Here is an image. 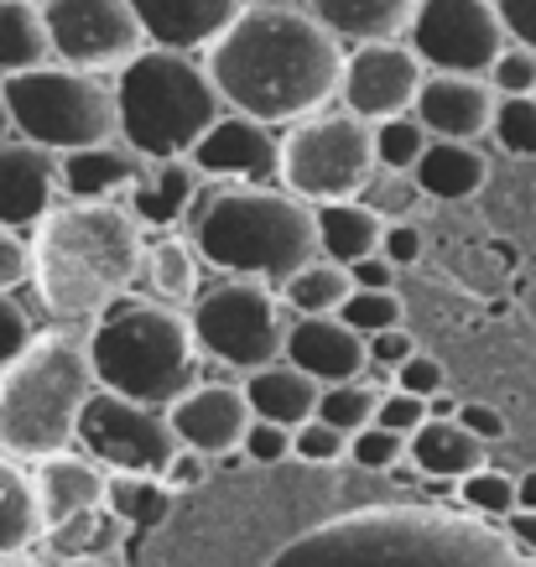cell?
<instances>
[{
  "mask_svg": "<svg viewBox=\"0 0 536 567\" xmlns=\"http://www.w3.org/2000/svg\"><path fill=\"white\" fill-rule=\"evenodd\" d=\"M339 42H375V37H406L416 0H302Z\"/></svg>",
  "mask_w": 536,
  "mask_h": 567,
  "instance_id": "cell-26",
  "label": "cell"
},
{
  "mask_svg": "<svg viewBox=\"0 0 536 567\" xmlns=\"http://www.w3.org/2000/svg\"><path fill=\"white\" fill-rule=\"evenodd\" d=\"M245 0H131L141 32L152 48L204 52L229 21L240 17Z\"/></svg>",
  "mask_w": 536,
  "mask_h": 567,
  "instance_id": "cell-21",
  "label": "cell"
},
{
  "mask_svg": "<svg viewBox=\"0 0 536 567\" xmlns=\"http://www.w3.org/2000/svg\"><path fill=\"white\" fill-rule=\"evenodd\" d=\"M73 443L110 474H152V480H162V468L173 464L177 453V432L167 422V406L94 385V395L79 412Z\"/></svg>",
  "mask_w": 536,
  "mask_h": 567,
  "instance_id": "cell-10",
  "label": "cell"
},
{
  "mask_svg": "<svg viewBox=\"0 0 536 567\" xmlns=\"http://www.w3.org/2000/svg\"><path fill=\"white\" fill-rule=\"evenodd\" d=\"M193 339L204 354L225 364V370H260V364L281 360L287 349V323L292 308L281 302V292L260 276H225L208 292H198L188 302Z\"/></svg>",
  "mask_w": 536,
  "mask_h": 567,
  "instance_id": "cell-9",
  "label": "cell"
},
{
  "mask_svg": "<svg viewBox=\"0 0 536 567\" xmlns=\"http://www.w3.org/2000/svg\"><path fill=\"white\" fill-rule=\"evenodd\" d=\"M396 271H406V266H416L422 260V250H427V240H422V224H412V214H401V219H385L381 229V245H375Z\"/></svg>",
  "mask_w": 536,
  "mask_h": 567,
  "instance_id": "cell-45",
  "label": "cell"
},
{
  "mask_svg": "<svg viewBox=\"0 0 536 567\" xmlns=\"http://www.w3.org/2000/svg\"><path fill=\"white\" fill-rule=\"evenodd\" d=\"M0 131H11V110H6V79H0Z\"/></svg>",
  "mask_w": 536,
  "mask_h": 567,
  "instance_id": "cell-59",
  "label": "cell"
},
{
  "mask_svg": "<svg viewBox=\"0 0 536 567\" xmlns=\"http://www.w3.org/2000/svg\"><path fill=\"white\" fill-rule=\"evenodd\" d=\"M416 188L422 198H437V204H464L489 183V156L474 146V141H427V152L416 156Z\"/></svg>",
  "mask_w": 536,
  "mask_h": 567,
  "instance_id": "cell-24",
  "label": "cell"
},
{
  "mask_svg": "<svg viewBox=\"0 0 536 567\" xmlns=\"http://www.w3.org/2000/svg\"><path fill=\"white\" fill-rule=\"evenodd\" d=\"M6 110H11V131L48 146V152H73V146L121 136L115 84L104 73L73 69L58 58L6 73Z\"/></svg>",
  "mask_w": 536,
  "mask_h": 567,
  "instance_id": "cell-7",
  "label": "cell"
},
{
  "mask_svg": "<svg viewBox=\"0 0 536 567\" xmlns=\"http://www.w3.org/2000/svg\"><path fill=\"white\" fill-rule=\"evenodd\" d=\"M42 542H48L63 563H69V557H110V547L121 542V516H115L110 505H94L84 516H69L63 526L42 532Z\"/></svg>",
  "mask_w": 536,
  "mask_h": 567,
  "instance_id": "cell-32",
  "label": "cell"
},
{
  "mask_svg": "<svg viewBox=\"0 0 536 567\" xmlns=\"http://www.w3.org/2000/svg\"><path fill=\"white\" fill-rule=\"evenodd\" d=\"M208 464H214V458H208V453H198V447H183L177 443V453H173V464L162 468V484H167V489H198V484L208 480Z\"/></svg>",
  "mask_w": 536,
  "mask_h": 567,
  "instance_id": "cell-49",
  "label": "cell"
},
{
  "mask_svg": "<svg viewBox=\"0 0 536 567\" xmlns=\"http://www.w3.org/2000/svg\"><path fill=\"white\" fill-rule=\"evenodd\" d=\"M204 183L208 177L193 167V156H152L141 167L125 208L141 219V229H173V224L188 219V208Z\"/></svg>",
  "mask_w": 536,
  "mask_h": 567,
  "instance_id": "cell-22",
  "label": "cell"
},
{
  "mask_svg": "<svg viewBox=\"0 0 536 567\" xmlns=\"http://www.w3.org/2000/svg\"><path fill=\"white\" fill-rule=\"evenodd\" d=\"M516 505H520V511H536V468L516 480Z\"/></svg>",
  "mask_w": 536,
  "mask_h": 567,
  "instance_id": "cell-55",
  "label": "cell"
},
{
  "mask_svg": "<svg viewBox=\"0 0 536 567\" xmlns=\"http://www.w3.org/2000/svg\"><path fill=\"white\" fill-rule=\"evenodd\" d=\"M364 349H370V364H375V370H396L401 360H406V354H412V333H406V328H381V333H370V339H364Z\"/></svg>",
  "mask_w": 536,
  "mask_h": 567,
  "instance_id": "cell-50",
  "label": "cell"
},
{
  "mask_svg": "<svg viewBox=\"0 0 536 567\" xmlns=\"http://www.w3.org/2000/svg\"><path fill=\"white\" fill-rule=\"evenodd\" d=\"M349 281H354V287H375V292H391V287H396V266H391L381 250H370V256L349 260Z\"/></svg>",
  "mask_w": 536,
  "mask_h": 567,
  "instance_id": "cell-51",
  "label": "cell"
},
{
  "mask_svg": "<svg viewBox=\"0 0 536 567\" xmlns=\"http://www.w3.org/2000/svg\"><path fill=\"white\" fill-rule=\"evenodd\" d=\"M360 198H364L370 208H375L381 219H401V214H412V208H416L422 188H416V177H412V173H391V167H375V173H370V183H364Z\"/></svg>",
  "mask_w": 536,
  "mask_h": 567,
  "instance_id": "cell-41",
  "label": "cell"
},
{
  "mask_svg": "<svg viewBox=\"0 0 536 567\" xmlns=\"http://www.w3.org/2000/svg\"><path fill=\"white\" fill-rule=\"evenodd\" d=\"M204 69L225 110L266 125H292L339 94L344 42L302 0H260L204 48Z\"/></svg>",
  "mask_w": 536,
  "mask_h": 567,
  "instance_id": "cell-1",
  "label": "cell"
},
{
  "mask_svg": "<svg viewBox=\"0 0 536 567\" xmlns=\"http://www.w3.org/2000/svg\"><path fill=\"white\" fill-rule=\"evenodd\" d=\"M193 167L214 183H277L281 177V136L277 125L219 110V121L193 141Z\"/></svg>",
  "mask_w": 536,
  "mask_h": 567,
  "instance_id": "cell-14",
  "label": "cell"
},
{
  "mask_svg": "<svg viewBox=\"0 0 536 567\" xmlns=\"http://www.w3.org/2000/svg\"><path fill=\"white\" fill-rule=\"evenodd\" d=\"M240 453L250 458V464L271 468V464H287L292 458V427H277V422H250L240 437Z\"/></svg>",
  "mask_w": 536,
  "mask_h": 567,
  "instance_id": "cell-44",
  "label": "cell"
},
{
  "mask_svg": "<svg viewBox=\"0 0 536 567\" xmlns=\"http://www.w3.org/2000/svg\"><path fill=\"white\" fill-rule=\"evenodd\" d=\"M63 198V177H58V152L37 146V141L0 131V224L27 229Z\"/></svg>",
  "mask_w": 536,
  "mask_h": 567,
  "instance_id": "cell-18",
  "label": "cell"
},
{
  "mask_svg": "<svg viewBox=\"0 0 536 567\" xmlns=\"http://www.w3.org/2000/svg\"><path fill=\"white\" fill-rule=\"evenodd\" d=\"M375 173V141L370 121L354 110H312L302 121L281 125V188L308 198V204H333V198H360Z\"/></svg>",
  "mask_w": 536,
  "mask_h": 567,
  "instance_id": "cell-8",
  "label": "cell"
},
{
  "mask_svg": "<svg viewBox=\"0 0 536 567\" xmlns=\"http://www.w3.org/2000/svg\"><path fill=\"white\" fill-rule=\"evenodd\" d=\"M32 281V245L21 240V229L0 224V292H17Z\"/></svg>",
  "mask_w": 536,
  "mask_h": 567,
  "instance_id": "cell-48",
  "label": "cell"
},
{
  "mask_svg": "<svg viewBox=\"0 0 536 567\" xmlns=\"http://www.w3.org/2000/svg\"><path fill=\"white\" fill-rule=\"evenodd\" d=\"M32 333L37 328H32V318H27V308L17 302V292H0V370L32 344Z\"/></svg>",
  "mask_w": 536,
  "mask_h": 567,
  "instance_id": "cell-47",
  "label": "cell"
},
{
  "mask_svg": "<svg viewBox=\"0 0 536 567\" xmlns=\"http://www.w3.org/2000/svg\"><path fill=\"white\" fill-rule=\"evenodd\" d=\"M245 6H260V0H245Z\"/></svg>",
  "mask_w": 536,
  "mask_h": 567,
  "instance_id": "cell-60",
  "label": "cell"
},
{
  "mask_svg": "<svg viewBox=\"0 0 536 567\" xmlns=\"http://www.w3.org/2000/svg\"><path fill=\"white\" fill-rule=\"evenodd\" d=\"M495 89L485 73H449V69H427L422 89L412 100V115L427 125V136L437 141H480L489 136L495 121Z\"/></svg>",
  "mask_w": 536,
  "mask_h": 567,
  "instance_id": "cell-16",
  "label": "cell"
},
{
  "mask_svg": "<svg viewBox=\"0 0 536 567\" xmlns=\"http://www.w3.org/2000/svg\"><path fill=\"white\" fill-rule=\"evenodd\" d=\"M339 318H344L354 333L370 339V333L401 323V297H396V287H391V292H375V287H349V297L339 302Z\"/></svg>",
  "mask_w": 536,
  "mask_h": 567,
  "instance_id": "cell-38",
  "label": "cell"
},
{
  "mask_svg": "<svg viewBox=\"0 0 536 567\" xmlns=\"http://www.w3.org/2000/svg\"><path fill=\"white\" fill-rule=\"evenodd\" d=\"M204 266L225 276H260L281 287L302 260L318 256V219L312 204L281 183H214L208 177L193 198L188 219Z\"/></svg>",
  "mask_w": 536,
  "mask_h": 567,
  "instance_id": "cell-3",
  "label": "cell"
},
{
  "mask_svg": "<svg viewBox=\"0 0 536 567\" xmlns=\"http://www.w3.org/2000/svg\"><path fill=\"white\" fill-rule=\"evenodd\" d=\"M32 484H37V511H42V532L63 526L69 516H84L94 505H104V489H110V468L94 464L89 453H48L32 464Z\"/></svg>",
  "mask_w": 536,
  "mask_h": 567,
  "instance_id": "cell-19",
  "label": "cell"
},
{
  "mask_svg": "<svg viewBox=\"0 0 536 567\" xmlns=\"http://www.w3.org/2000/svg\"><path fill=\"white\" fill-rule=\"evenodd\" d=\"M406 458H412L427 480H464L468 468L489 458V443L458 422V416H427L422 427L406 437Z\"/></svg>",
  "mask_w": 536,
  "mask_h": 567,
  "instance_id": "cell-25",
  "label": "cell"
},
{
  "mask_svg": "<svg viewBox=\"0 0 536 567\" xmlns=\"http://www.w3.org/2000/svg\"><path fill=\"white\" fill-rule=\"evenodd\" d=\"M422 422H427V401L412 391H401V385H385L381 401H375V427H391V432H401V437H412Z\"/></svg>",
  "mask_w": 536,
  "mask_h": 567,
  "instance_id": "cell-43",
  "label": "cell"
},
{
  "mask_svg": "<svg viewBox=\"0 0 536 567\" xmlns=\"http://www.w3.org/2000/svg\"><path fill=\"white\" fill-rule=\"evenodd\" d=\"M485 79L495 94H536V48L505 42V48L495 52V63L485 69Z\"/></svg>",
  "mask_w": 536,
  "mask_h": 567,
  "instance_id": "cell-42",
  "label": "cell"
},
{
  "mask_svg": "<svg viewBox=\"0 0 536 567\" xmlns=\"http://www.w3.org/2000/svg\"><path fill=\"white\" fill-rule=\"evenodd\" d=\"M0 567H48V563H32V557L21 551V557H0Z\"/></svg>",
  "mask_w": 536,
  "mask_h": 567,
  "instance_id": "cell-58",
  "label": "cell"
},
{
  "mask_svg": "<svg viewBox=\"0 0 536 567\" xmlns=\"http://www.w3.org/2000/svg\"><path fill=\"white\" fill-rule=\"evenodd\" d=\"M458 406H453V395L449 391H437V395H427V416H453Z\"/></svg>",
  "mask_w": 536,
  "mask_h": 567,
  "instance_id": "cell-56",
  "label": "cell"
},
{
  "mask_svg": "<svg viewBox=\"0 0 536 567\" xmlns=\"http://www.w3.org/2000/svg\"><path fill=\"white\" fill-rule=\"evenodd\" d=\"M349 266H339V260H329L323 250L312 260H302L287 281H281V302L292 312H339V302L349 297Z\"/></svg>",
  "mask_w": 536,
  "mask_h": 567,
  "instance_id": "cell-31",
  "label": "cell"
},
{
  "mask_svg": "<svg viewBox=\"0 0 536 567\" xmlns=\"http://www.w3.org/2000/svg\"><path fill=\"white\" fill-rule=\"evenodd\" d=\"M391 385H401V391H412V395H437V391H449V375H443V364L433 360V354H422V349H412L406 360L391 370Z\"/></svg>",
  "mask_w": 536,
  "mask_h": 567,
  "instance_id": "cell-46",
  "label": "cell"
},
{
  "mask_svg": "<svg viewBox=\"0 0 536 567\" xmlns=\"http://www.w3.org/2000/svg\"><path fill=\"white\" fill-rule=\"evenodd\" d=\"M281 360L308 370L318 385H339L370 370V349H364V333H354L339 312H292Z\"/></svg>",
  "mask_w": 536,
  "mask_h": 567,
  "instance_id": "cell-17",
  "label": "cell"
},
{
  "mask_svg": "<svg viewBox=\"0 0 536 567\" xmlns=\"http://www.w3.org/2000/svg\"><path fill=\"white\" fill-rule=\"evenodd\" d=\"M495 11H501L511 42H526V48H536V0H495Z\"/></svg>",
  "mask_w": 536,
  "mask_h": 567,
  "instance_id": "cell-52",
  "label": "cell"
},
{
  "mask_svg": "<svg viewBox=\"0 0 536 567\" xmlns=\"http://www.w3.org/2000/svg\"><path fill=\"white\" fill-rule=\"evenodd\" d=\"M427 63L412 52L406 37H375V42H349L344 69H339V94L333 100L354 110L360 121H385L412 110L416 89H422Z\"/></svg>",
  "mask_w": 536,
  "mask_h": 567,
  "instance_id": "cell-13",
  "label": "cell"
},
{
  "mask_svg": "<svg viewBox=\"0 0 536 567\" xmlns=\"http://www.w3.org/2000/svg\"><path fill=\"white\" fill-rule=\"evenodd\" d=\"M240 391L250 401V416L277 422V427H302L308 416H318L323 385L308 370H297L292 360H271V364H260V370H250Z\"/></svg>",
  "mask_w": 536,
  "mask_h": 567,
  "instance_id": "cell-23",
  "label": "cell"
},
{
  "mask_svg": "<svg viewBox=\"0 0 536 567\" xmlns=\"http://www.w3.org/2000/svg\"><path fill=\"white\" fill-rule=\"evenodd\" d=\"M370 141H375V167H391V173H412L416 156L427 152V125L416 121L412 110L401 115H385V121H370Z\"/></svg>",
  "mask_w": 536,
  "mask_h": 567,
  "instance_id": "cell-34",
  "label": "cell"
},
{
  "mask_svg": "<svg viewBox=\"0 0 536 567\" xmlns=\"http://www.w3.org/2000/svg\"><path fill=\"white\" fill-rule=\"evenodd\" d=\"M406 42L427 69L485 73L495 52L511 42V32H505L495 0H416Z\"/></svg>",
  "mask_w": 536,
  "mask_h": 567,
  "instance_id": "cell-12",
  "label": "cell"
},
{
  "mask_svg": "<svg viewBox=\"0 0 536 567\" xmlns=\"http://www.w3.org/2000/svg\"><path fill=\"white\" fill-rule=\"evenodd\" d=\"M146 229L125 204L63 198L32 224V287L52 323L89 328L141 271Z\"/></svg>",
  "mask_w": 536,
  "mask_h": 567,
  "instance_id": "cell-2",
  "label": "cell"
},
{
  "mask_svg": "<svg viewBox=\"0 0 536 567\" xmlns=\"http://www.w3.org/2000/svg\"><path fill=\"white\" fill-rule=\"evenodd\" d=\"M375 401H381V385L370 380H339V385H323L318 395V416L339 432H360L364 422H375Z\"/></svg>",
  "mask_w": 536,
  "mask_h": 567,
  "instance_id": "cell-35",
  "label": "cell"
},
{
  "mask_svg": "<svg viewBox=\"0 0 536 567\" xmlns=\"http://www.w3.org/2000/svg\"><path fill=\"white\" fill-rule=\"evenodd\" d=\"M458 499H464L474 516H511L516 511V474H505V468H468L464 480H458Z\"/></svg>",
  "mask_w": 536,
  "mask_h": 567,
  "instance_id": "cell-37",
  "label": "cell"
},
{
  "mask_svg": "<svg viewBox=\"0 0 536 567\" xmlns=\"http://www.w3.org/2000/svg\"><path fill=\"white\" fill-rule=\"evenodd\" d=\"M501 520H505V532L516 536L520 547L536 551V511H520V505H516V511H511V516H501Z\"/></svg>",
  "mask_w": 536,
  "mask_h": 567,
  "instance_id": "cell-54",
  "label": "cell"
},
{
  "mask_svg": "<svg viewBox=\"0 0 536 567\" xmlns=\"http://www.w3.org/2000/svg\"><path fill=\"white\" fill-rule=\"evenodd\" d=\"M104 505L125 520V526H156L173 505V489L152 474H110V489H104Z\"/></svg>",
  "mask_w": 536,
  "mask_h": 567,
  "instance_id": "cell-33",
  "label": "cell"
},
{
  "mask_svg": "<svg viewBox=\"0 0 536 567\" xmlns=\"http://www.w3.org/2000/svg\"><path fill=\"white\" fill-rule=\"evenodd\" d=\"M37 6H42L48 48L58 63L115 73L125 58L146 48L131 0H37Z\"/></svg>",
  "mask_w": 536,
  "mask_h": 567,
  "instance_id": "cell-11",
  "label": "cell"
},
{
  "mask_svg": "<svg viewBox=\"0 0 536 567\" xmlns=\"http://www.w3.org/2000/svg\"><path fill=\"white\" fill-rule=\"evenodd\" d=\"M115 115L121 141H131L146 162L152 156H188L193 141L219 121V89L208 79L198 52L146 48L115 69Z\"/></svg>",
  "mask_w": 536,
  "mask_h": 567,
  "instance_id": "cell-6",
  "label": "cell"
},
{
  "mask_svg": "<svg viewBox=\"0 0 536 567\" xmlns=\"http://www.w3.org/2000/svg\"><path fill=\"white\" fill-rule=\"evenodd\" d=\"M94 385L89 328L52 323L48 333H32V344L0 370V453L37 464L73 447V427Z\"/></svg>",
  "mask_w": 536,
  "mask_h": 567,
  "instance_id": "cell-4",
  "label": "cell"
},
{
  "mask_svg": "<svg viewBox=\"0 0 536 567\" xmlns=\"http://www.w3.org/2000/svg\"><path fill=\"white\" fill-rule=\"evenodd\" d=\"M42 542V511H37L32 468L0 453V557H21Z\"/></svg>",
  "mask_w": 536,
  "mask_h": 567,
  "instance_id": "cell-28",
  "label": "cell"
},
{
  "mask_svg": "<svg viewBox=\"0 0 536 567\" xmlns=\"http://www.w3.org/2000/svg\"><path fill=\"white\" fill-rule=\"evenodd\" d=\"M349 458H354L364 474H385V468H396L401 458H406V437L391 427L364 422L360 432H349Z\"/></svg>",
  "mask_w": 536,
  "mask_h": 567,
  "instance_id": "cell-39",
  "label": "cell"
},
{
  "mask_svg": "<svg viewBox=\"0 0 536 567\" xmlns=\"http://www.w3.org/2000/svg\"><path fill=\"white\" fill-rule=\"evenodd\" d=\"M58 567H115V563H104V557H69V563H58Z\"/></svg>",
  "mask_w": 536,
  "mask_h": 567,
  "instance_id": "cell-57",
  "label": "cell"
},
{
  "mask_svg": "<svg viewBox=\"0 0 536 567\" xmlns=\"http://www.w3.org/2000/svg\"><path fill=\"white\" fill-rule=\"evenodd\" d=\"M292 458L297 464H344L349 458V432L329 427L323 416H308L302 427H292Z\"/></svg>",
  "mask_w": 536,
  "mask_h": 567,
  "instance_id": "cell-40",
  "label": "cell"
},
{
  "mask_svg": "<svg viewBox=\"0 0 536 567\" xmlns=\"http://www.w3.org/2000/svg\"><path fill=\"white\" fill-rule=\"evenodd\" d=\"M198 339L193 318L162 297L121 292L89 323V360L104 391L136 395L152 406H167L198 375Z\"/></svg>",
  "mask_w": 536,
  "mask_h": 567,
  "instance_id": "cell-5",
  "label": "cell"
},
{
  "mask_svg": "<svg viewBox=\"0 0 536 567\" xmlns=\"http://www.w3.org/2000/svg\"><path fill=\"white\" fill-rule=\"evenodd\" d=\"M141 167H146V156L121 136L94 141V146H73V152H58V177H63V193H69V198L125 204L131 188H136Z\"/></svg>",
  "mask_w": 536,
  "mask_h": 567,
  "instance_id": "cell-20",
  "label": "cell"
},
{
  "mask_svg": "<svg viewBox=\"0 0 536 567\" xmlns=\"http://www.w3.org/2000/svg\"><path fill=\"white\" fill-rule=\"evenodd\" d=\"M453 416H458L474 437H485V443H501V437H505V416L495 412V406H485V401H464Z\"/></svg>",
  "mask_w": 536,
  "mask_h": 567,
  "instance_id": "cell-53",
  "label": "cell"
},
{
  "mask_svg": "<svg viewBox=\"0 0 536 567\" xmlns=\"http://www.w3.org/2000/svg\"><path fill=\"white\" fill-rule=\"evenodd\" d=\"M198 271H204L198 245L183 240V235H156V240H146V250H141V271L136 276H146L152 297L188 308L193 297H198Z\"/></svg>",
  "mask_w": 536,
  "mask_h": 567,
  "instance_id": "cell-29",
  "label": "cell"
},
{
  "mask_svg": "<svg viewBox=\"0 0 536 567\" xmlns=\"http://www.w3.org/2000/svg\"><path fill=\"white\" fill-rule=\"evenodd\" d=\"M489 136L501 141L505 156H536V94H501Z\"/></svg>",
  "mask_w": 536,
  "mask_h": 567,
  "instance_id": "cell-36",
  "label": "cell"
},
{
  "mask_svg": "<svg viewBox=\"0 0 536 567\" xmlns=\"http://www.w3.org/2000/svg\"><path fill=\"white\" fill-rule=\"evenodd\" d=\"M167 422H173L183 447H198L208 458H225V453L240 447L245 427L256 416H250V401H245L240 385H229V380H193L188 391L167 401Z\"/></svg>",
  "mask_w": 536,
  "mask_h": 567,
  "instance_id": "cell-15",
  "label": "cell"
},
{
  "mask_svg": "<svg viewBox=\"0 0 536 567\" xmlns=\"http://www.w3.org/2000/svg\"><path fill=\"white\" fill-rule=\"evenodd\" d=\"M48 27H42V6L37 0H0V79L21 69L48 63Z\"/></svg>",
  "mask_w": 536,
  "mask_h": 567,
  "instance_id": "cell-30",
  "label": "cell"
},
{
  "mask_svg": "<svg viewBox=\"0 0 536 567\" xmlns=\"http://www.w3.org/2000/svg\"><path fill=\"white\" fill-rule=\"evenodd\" d=\"M312 219H318V250L339 266L370 256L381 245L385 219L364 198H333V204H312Z\"/></svg>",
  "mask_w": 536,
  "mask_h": 567,
  "instance_id": "cell-27",
  "label": "cell"
}]
</instances>
